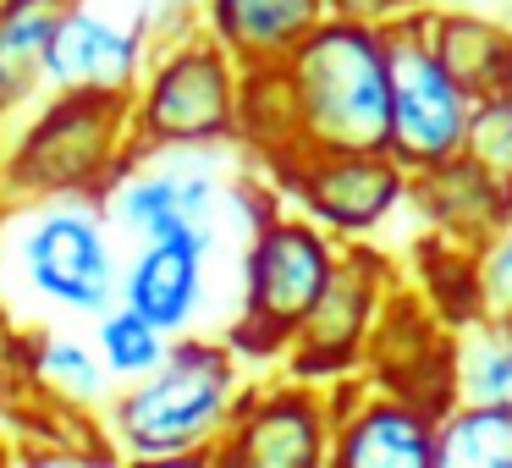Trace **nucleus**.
<instances>
[{
	"instance_id": "nucleus-1",
	"label": "nucleus",
	"mask_w": 512,
	"mask_h": 468,
	"mask_svg": "<svg viewBox=\"0 0 512 468\" xmlns=\"http://www.w3.org/2000/svg\"><path fill=\"white\" fill-rule=\"evenodd\" d=\"M248 380L237 369V347L215 336H177L171 358L144 380H122L105 402V446L116 457H193L215 463L237 419Z\"/></svg>"
},
{
	"instance_id": "nucleus-2",
	"label": "nucleus",
	"mask_w": 512,
	"mask_h": 468,
	"mask_svg": "<svg viewBox=\"0 0 512 468\" xmlns=\"http://www.w3.org/2000/svg\"><path fill=\"white\" fill-rule=\"evenodd\" d=\"M138 160L133 94L105 89H50L34 122L17 133L12 155L0 160V199H105L111 182Z\"/></svg>"
},
{
	"instance_id": "nucleus-3",
	"label": "nucleus",
	"mask_w": 512,
	"mask_h": 468,
	"mask_svg": "<svg viewBox=\"0 0 512 468\" xmlns=\"http://www.w3.org/2000/svg\"><path fill=\"white\" fill-rule=\"evenodd\" d=\"M303 149H380L391 133V39L386 23L325 17L287 61Z\"/></svg>"
},
{
	"instance_id": "nucleus-4",
	"label": "nucleus",
	"mask_w": 512,
	"mask_h": 468,
	"mask_svg": "<svg viewBox=\"0 0 512 468\" xmlns=\"http://www.w3.org/2000/svg\"><path fill=\"white\" fill-rule=\"evenodd\" d=\"M138 155H199L243 138V61L210 34H177L133 89Z\"/></svg>"
},
{
	"instance_id": "nucleus-5",
	"label": "nucleus",
	"mask_w": 512,
	"mask_h": 468,
	"mask_svg": "<svg viewBox=\"0 0 512 468\" xmlns=\"http://www.w3.org/2000/svg\"><path fill=\"white\" fill-rule=\"evenodd\" d=\"M336 265H342V237H331L320 221H309L303 210L259 215L243 248V309L232 325L237 353L287 358L292 336L331 287Z\"/></svg>"
},
{
	"instance_id": "nucleus-6",
	"label": "nucleus",
	"mask_w": 512,
	"mask_h": 468,
	"mask_svg": "<svg viewBox=\"0 0 512 468\" xmlns=\"http://www.w3.org/2000/svg\"><path fill=\"white\" fill-rule=\"evenodd\" d=\"M17 265L39 298L67 314L100 320L111 303H122L111 210H100V199H89V193L39 199V210L23 221V237H17Z\"/></svg>"
},
{
	"instance_id": "nucleus-7",
	"label": "nucleus",
	"mask_w": 512,
	"mask_h": 468,
	"mask_svg": "<svg viewBox=\"0 0 512 468\" xmlns=\"http://www.w3.org/2000/svg\"><path fill=\"white\" fill-rule=\"evenodd\" d=\"M391 39V133L386 149L408 171H424L435 160H452L474 138L479 94L435 56L424 34V6L397 23H386Z\"/></svg>"
},
{
	"instance_id": "nucleus-8",
	"label": "nucleus",
	"mask_w": 512,
	"mask_h": 468,
	"mask_svg": "<svg viewBox=\"0 0 512 468\" xmlns=\"http://www.w3.org/2000/svg\"><path fill=\"white\" fill-rule=\"evenodd\" d=\"M281 188L331 237L364 243L408 204L413 171L386 144L380 149H303L298 160L281 166Z\"/></svg>"
},
{
	"instance_id": "nucleus-9",
	"label": "nucleus",
	"mask_w": 512,
	"mask_h": 468,
	"mask_svg": "<svg viewBox=\"0 0 512 468\" xmlns=\"http://www.w3.org/2000/svg\"><path fill=\"white\" fill-rule=\"evenodd\" d=\"M336 435V397L331 380H309L287 369V380L248 386L237 402V419L221 441L215 463L243 468H320L331 463Z\"/></svg>"
},
{
	"instance_id": "nucleus-10",
	"label": "nucleus",
	"mask_w": 512,
	"mask_h": 468,
	"mask_svg": "<svg viewBox=\"0 0 512 468\" xmlns=\"http://www.w3.org/2000/svg\"><path fill=\"white\" fill-rule=\"evenodd\" d=\"M391 270L375 248L342 243V265H336L331 287L320 292V303L309 309V320L298 325L287 347V369L309 380H342L369 358V336H375L380 314L391 303Z\"/></svg>"
},
{
	"instance_id": "nucleus-11",
	"label": "nucleus",
	"mask_w": 512,
	"mask_h": 468,
	"mask_svg": "<svg viewBox=\"0 0 512 468\" xmlns=\"http://www.w3.org/2000/svg\"><path fill=\"white\" fill-rule=\"evenodd\" d=\"M336 435L331 468H435V413L430 402L391 391L380 380H331Z\"/></svg>"
},
{
	"instance_id": "nucleus-12",
	"label": "nucleus",
	"mask_w": 512,
	"mask_h": 468,
	"mask_svg": "<svg viewBox=\"0 0 512 468\" xmlns=\"http://www.w3.org/2000/svg\"><path fill=\"white\" fill-rule=\"evenodd\" d=\"M149 28L144 17H116L111 6L72 0L45 56V89H105L133 94L144 83Z\"/></svg>"
},
{
	"instance_id": "nucleus-13",
	"label": "nucleus",
	"mask_w": 512,
	"mask_h": 468,
	"mask_svg": "<svg viewBox=\"0 0 512 468\" xmlns=\"http://www.w3.org/2000/svg\"><path fill=\"white\" fill-rule=\"evenodd\" d=\"M105 210L122 232L138 243L149 237H204L215 243V215H221V188L204 166H127L105 193Z\"/></svg>"
},
{
	"instance_id": "nucleus-14",
	"label": "nucleus",
	"mask_w": 512,
	"mask_h": 468,
	"mask_svg": "<svg viewBox=\"0 0 512 468\" xmlns=\"http://www.w3.org/2000/svg\"><path fill=\"white\" fill-rule=\"evenodd\" d=\"M408 204L430 221V232L441 243H452L457 254H474L512 215V182H501L474 149H463L452 160H435V166L413 171Z\"/></svg>"
},
{
	"instance_id": "nucleus-15",
	"label": "nucleus",
	"mask_w": 512,
	"mask_h": 468,
	"mask_svg": "<svg viewBox=\"0 0 512 468\" xmlns=\"http://www.w3.org/2000/svg\"><path fill=\"white\" fill-rule=\"evenodd\" d=\"M215 243L204 237H149L138 243V254L122 265V303H133L138 314L160 325V331L182 336L193 331L204 309V259H210Z\"/></svg>"
},
{
	"instance_id": "nucleus-16",
	"label": "nucleus",
	"mask_w": 512,
	"mask_h": 468,
	"mask_svg": "<svg viewBox=\"0 0 512 468\" xmlns=\"http://www.w3.org/2000/svg\"><path fill=\"white\" fill-rule=\"evenodd\" d=\"M331 17V0H204V28L243 67L287 61Z\"/></svg>"
},
{
	"instance_id": "nucleus-17",
	"label": "nucleus",
	"mask_w": 512,
	"mask_h": 468,
	"mask_svg": "<svg viewBox=\"0 0 512 468\" xmlns=\"http://www.w3.org/2000/svg\"><path fill=\"white\" fill-rule=\"evenodd\" d=\"M424 34H430L435 56L479 100L501 89V72H507V56H512V23L479 12V6H463V0H430L424 6Z\"/></svg>"
},
{
	"instance_id": "nucleus-18",
	"label": "nucleus",
	"mask_w": 512,
	"mask_h": 468,
	"mask_svg": "<svg viewBox=\"0 0 512 468\" xmlns=\"http://www.w3.org/2000/svg\"><path fill=\"white\" fill-rule=\"evenodd\" d=\"M72 0H0V116L45 89V56Z\"/></svg>"
},
{
	"instance_id": "nucleus-19",
	"label": "nucleus",
	"mask_w": 512,
	"mask_h": 468,
	"mask_svg": "<svg viewBox=\"0 0 512 468\" xmlns=\"http://www.w3.org/2000/svg\"><path fill=\"white\" fill-rule=\"evenodd\" d=\"M28 364V386L39 397H50V408H94V402H111V369H105L100 347L83 342L67 331H39L23 347Z\"/></svg>"
},
{
	"instance_id": "nucleus-20",
	"label": "nucleus",
	"mask_w": 512,
	"mask_h": 468,
	"mask_svg": "<svg viewBox=\"0 0 512 468\" xmlns=\"http://www.w3.org/2000/svg\"><path fill=\"white\" fill-rule=\"evenodd\" d=\"M452 397L512 402V320L507 314H463L452 325Z\"/></svg>"
},
{
	"instance_id": "nucleus-21",
	"label": "nucleus",
	"mask_w": 512,
	"mask_h": 468,
	"mask_svg": "<svg viewBox=\"0 0 512 468\" xmlns=\"http://www.w3.org/2000/svg\"><path fill=\"white\" fill-rule=\"evenodd\" d=\"M435 468H512V402H446L435 413Z\"/></svg>"
},
{
	"instance_id": "nucleus-22",
	"label": "nucleus",
	"mask_w": 512,
	"mask_h": 468,
	"mask_svg": "<svg viewBox=\"0 0 512 468\" xmlns=\"http://www.w3.org/2000/svg\"><path fill=\"white\" fill-rule=\"evenodd\" d=\"M243 144L254 149V155L276 160V171L303 155L298 100H292V83H287V72H281V61H270V67H243Z\"/></svg>"
},
{
	"instance_id": "nucleus-23",
	"label": "nucleus",
	"mask_w": 512,
	"mask_h": 468,
	"mask_svg": "<svg viewBox=\"0 0 512 468\" xmlns=\"http://www.w3.org/2000/svg\"><path fill=\"white\" fill-rule=\"evenodd\" d=\"M94 347H100L111 380H144L171 358L177 336L160 331V325L149 320V314H138L133 303H111V309L94 320Z\"/></svg>"
},
{
	"instance_id": "nucleus-24",
	"label": "nucleus",
	"mask_w": 512,
	"mask_h": 468,
	"mask_svg": "<svg viewBox=\"0 0 512 468\" xmlns=\"http://www.w3.org/2000/svg\"><path fill=\"white\" fill-rule=\"evenodd\" d=\"M468 292H474V309L512 314V215L468 254Z\"/></svg>"
},
{
	"instance_id": "nucleus-25",
	"label": "nucleus",
	"mask_w": 512,
	"mask_h": 468,
	"mask_svg": "<svg viewBox=\"0 0 512 468\" xmlns=\"http://www.w3.org/2000/svg\"><path fill=\"white\" fill-rule=\"evenodd\" d=\"M468 149H474V155L485 160V166L496 171L501 182H512V100H507L501 89L479 100V116H474V138H468Z\"/></svg>"
},
{
	"instance_id": "nucleus-26",
	"label": "nucleus",
	"mask_w": 512,
	"mask_h": 468,
	"mask_svg": "<svg viewBox=\"0 0 512 468\" xmlns=\"http://www.w3.org/2000/svg\"><path fill=\"white\" fill-rule=\"evenodd\" d=\"M23 380H28V364H23V347L6 336L0 325V446H6V424H12V408L23 397Z\"/></svg>"
},
{
	"instance_id": "nucleus-27",
	"label": "nucleus",
	"mask_w": 512,
	"mask_h": 468,
	"mask_svg": "<svg viewBox=\"0 0 512 468\" xmlns=\"http://www.w3.org/2000/svg\"><path fill=\"white\" fill-rule=\"evenodd\" d=\"M419 6H430V0H331L336 17H358V23H397Z\"/></svg>"
},
{
	"instance_id": "nucleus-28",
	"label": "nucleus",
	"mask_w": 512,
	"mask_h": 468,
	"mask_svg": "<svg viewBox=\"0 0 512 468\" xmlns=\"http://www.w3.org/2000/svg\"><path fill=\"white\" fill-rule=\"evenodd\" d=\"M501 94L512 100V56H507V72H501Z\"/></svg>"
},
{
	"instance_id": "nucleus-29",
	"label": "nucleus",
	"mask_w": 512,
	"mask_h": 468,
	"mask_svg": "<svg viewBox=\"0 0 512 468\" xmlns=\"http://www.w3.org/2000/svg\"><path fill=\"white\" fill-rule=\"evenodd\" d=\"M507 320H512V314H507Z\"/></svg>"
}]
</instances>
